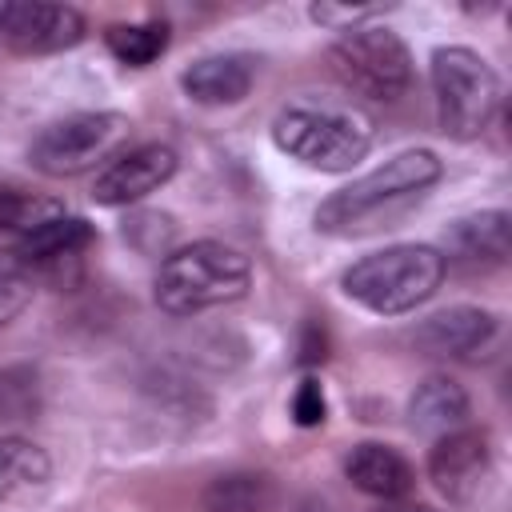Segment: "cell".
I'll list each match as a JSON object with an SVG mask.
<instances>
[{"label": "cell", "instance_id": "1", "mask_svg": "<svg viewBox=\"0 0 512 512\" xmlns=\"http://www.w3.org/2000/svg\"><path fill=\"white\" fill-rule=\"evenodd\" d=\"M440 172H444L440 156L428 152V148L396 152L380 168H372L360 180H352V184L336 188L332 196H324L312 220L328 236H360V232L388 228L412 204L424 200V192L440 180Z\"/></svg>", "mask_w": 512, "mask_h": 512}, {"label": "cell", "instance_id": "2", "mask_svg": "<svg viewBox=\"0 0 512 512\" xmlns=\"http://www.w3.org/2000/svg\"><path fill=\"white\" fill-rule=\"evenodd\" d=\"M444 280V252L432 244H392L384 252L360 256L344 268L340 288L348 300L376 316H400L436 296Z\"/></svg>", "mask_w": 512, "mask_h": 512}, {"label": "cell", "instance_id": "3", "mask_svg": "<svg viewBox=\"0 0 512 512\" xmlns=\"http://www.w3.org/2000/svg\"><path fill=\"white\" fill-rule=\"evenodd\" d=\"M248 284H252V268L236 248L216 240H196L164 256L156 272V304L168 316H192L240 300Z\"/></svg>", "mask_w": 512, "mask_h": 512}, {"label": "cell", "instance_id": "4", "mask_svg": "<svg viewBox=\"0 0 512 512\" xmlns=\"http://www.w3.org/2000/svg\"><path fill=\"white\" fill-rule=\"evenodd\" d=\"M272 144L316 172H348L372 148V128L348 108L292 104L272 120Z\"/></svg>", "mask_w": 512, "mask_h": 512}, {"label": "cell", "instance_id": "5", "mask_svg": "<svg viewBox=\"0 0 512 512\" xmlns=\"http://www.w3.org/2000/svg\"><path fill=\"white\" fill-rule=\"evenodd\" d=\"M432 92L440 128L452 140H476L500 108V76L480 52L460 44L432 52Z\"/></svg>", "mask_w": 512, "mask_h": 512}, {"label": "cell", "instance_id": "6", "mask_svg": "<svg viewBox=\"0 0 512 512\" xmlns=\"http://www.w3.org/2000/svg\"><path fill=\"white\" fill-rule=\"evenodd\" d=\"M332 72L344 88L368 100H400L412 88V52L392 28H348L328 48Z\"/></svg>", "mask_w": 512, "mask_h": 512}, {"label": "cell", "instance_id": "7", "mask_svg": "<svg viewBox=\"0 0 512 512\" xmlns=\"http://www.w3.org/2000/svg\"><path fill=\"white\" fill-rule=\"evenodd\" d=\"M128 132L120 112H76L40 128L28 144V160L44 176H80L96 160H104Z\"/></svg>", "mask_w": 512, "mask_h": 512}, {"label": "cell", "instance_id": "8", "mask_svg": "<svg viewBox=\"0 0 512 512\" xmlns=\"http://www.w3.org/2000/svg\"><path fill=\"white\" fill-rule=\"evenodd\" d=\"M84 16L72 4H36V0H4L0 4V40L20 56L60 52L80 44Z\"/></svg>", "mask_w": 512, "mask_h": 512}, {"label": "cell", "instance_id": "9", "mask_svg": "<svg viewBox=\"0 0 512 512\" xmlns=\"http://www.w3.org/2000/svg\"><path fill=\"white\" fill-rule=\"evenodd\" d=\"M488 472H492V448H488V432L480 428H456L440 436L436 448L428 452V476L436 492L448 496L452 504H468L484 488Z\"/></svg>", "mask_w": 512, "mask_h": 512}, {"label": "cell", "instance_id": "10", "mask_svg": "<svg viewBox=\"0 0 512 512\" xmlns=\"http://www.w3.org/2000/svg\"><path fill=\"white\" fill-rule=\"evenodd\" d=\"M172 172H176V152H172L168 144H140V148H128L124 156H116V160L96 176L92 200H96V204H108V208L136 204V200H144L148 192H156L160 184H168Z\"/></svg>", "mask_w": 512, "mask_h": 512}, {"label": "cell", "instance_id": "11", "mask_svg": "<svg viewBox=\"0 0 512 512\" xmlns=\"http://www.w3.org/2000/svg\"><path fill=\"white\" fill-rule=\"evenodd\" d=\"M496 336V316L488 308H472V304H456L444 308L436 316H428L412 340L420 352L428 356H472L480 352L488 340Z\"/></svg>", "mask_w": 512, "mask_h": 512}, {"label": "cell", "instance_id": "12", "mask_svg": "<svg viewBox=\"0 0 512 512\" xmlns=\"http://www.w3.org/2000/svg\"><path fill=\"white\" fill-rule=\"evenodd\" d=\"M256 64L244 52H216V56H200L180 72V88L188 100L196 104H240L252 88Z\"/></svg>", "mask_w": 512, "mask_h": 512}, {"label": "cell", "instance_id": "13", "mask_svg": "<svg viewBox=\"0 0 512 512\" xmlns=\"http://www.w3.org/2000/svg\"><path fill=\"white\" fill-rule=\"evenodd\" d=\"M444 248L452 260L472 264V268H500L512 252V220L508 212L492 208V212H472L448 224L444 232Z\"/></svg>", "mask_w": 512, "mask_h": 512}, {"label": "cell", "instance_id": "14", "mask_svg": "<svg viewBox=\"0 0 512 512\" xmlns=\"http://www.w3.org/2000/svg\"><path fill=\"white\" fill-rule=\"evenodd\" d=\"M344 476L364 492V496H376V500H400L412 492L416 484V472L412 464L388 448V444H376V440H364L348 452L344 460Z\"/></svg>", "mask_w": 512, "mask_h": 512}, {"label": "cell", "instance_id": "15", "mask_svg": "<svg viewBox=\"0 0 512 512\" xmlns=\"http://www.w3.org/2000/svg\"><path fill=\"white\" fill-rule=\"evenodd\" d=\"M468 420V392L452 376H428L408 400V424L424 436H448Z\"/></svg>", "mask_w": 512, "mask_h": 512}, {"label": "cell", "instance_id": "16", "mask_svg": "<svg viewBox=\"0 0 512 512\" xmlns=\"http://www.w3.org/2000/svg\"><path fill=\"white\" fill-rule=\"evenodd\" d=\"M92 244V224L84 216H68V212H56L48 216L44 224H36L32 232L20 236L16 244V260L24 268L32 264H52V260H64V256H76L80 248Z\"/></svg>", "mask_w": 512, "mask_h": 512}, {"label": "cell", "instance_id": "17", "mask_svg": "<svg viewBox=\"0 0 512 512\" xmlns=\"http://www.w3.org/2000/svg\"><path fill=\"white\" fill-rule=\"evenodd\" d=\"M276 484L264 472H224L204 488V512H272Z\"/></svg>", "mask_w": 512, "mask_h": 512}, {"label": "cell", "instance_id": "18", "mask_svg": "<svg viewBox=\"0 0 512 512\" xmlns=\"http://www.w3.org/2000/svg\"><path fill=\"white\" fill-rule=\"evenodd\" d=\"M48 476H52V460L40 444L20 436H0V504L12 500L16 492L40 488Z\"/></svg>", "mask_w": 512, "mask_h": 512}, {"label": "cell", "instance_id": "19", "mask_svg": "<svg viewBox=\"0 0 512 512\" xmlns=\"http://www.w3.org/2000/svg\"><path fill=\"white\" fill-rule=\"evenodd\" d=\"M104 44L116 60L132 64V68H144L152 64L156 56H164L168 48V24L164 20H140V24H112L104 32Z\"/></svg>", "mask_w": 512, "mask_h": 512}, {"label": "cell", "instance_id": "20", "mask_svg": "<svg viewBox=\"0 0 512 512\" xmlns=\"http://www.w3.org/2000/svg\"><path fill=\"white\" fill-rule=\"evenodd\" d=\"M60 208L52 200H32L28 192L0 184V232H32L36 224H44L48 216H56Z\"/></svg>", "mask_w": 512, "mask_h": 512}, {"label": "cell", "instance_id": "21", "mask_svg": "<svg viewBox=\"0 0 512 512\" xmlns=\"http://www.w3.org/2000/svg\"><path fill=\"white\" fill-rule=\"evenodd\" d=\"M36 280L16 256H0V328L12 324L28 304H32Z\"/></svg>", "mask_w": 512, "mask_h": 512}, {"label": "cell", "instance_id": "22", "mask_svg": "<svg viewBox=\"0 0 512 512\" xmlns=\"http://www.w3.org/2000/svg\"><path fill=\"white\" fill-rule=\"evenodd\" d=\"M324 416H328L324 388H320L312 376L300 380V388H296V396H292V420H296L300 428H316V424H324Z\"/></svg>", "mask_w": 512, "mask_h": 512}, {"label": "cell", "instance_id": "23", "mask_svg": "<svg viewBox=\"0 0 512 512\" xmlns=\"http://www.w3.org/2000/svg\"><path fill=\"white\" fill-rule=\"evenodd\" d=\"M328 356V336H324V324L308 320L304 324V340H300V364H320Z\"/></svg>", "mask_w": 512, "mask_h": 512}, {"label": "cell", "instance_id": "24", "mask_svg": "<svg viewBox=\"0 0 512 512\" xmlns=\"http://www.w3.org/2000/svg\"><path fill=\"white\" fill-rule=\"evenodd\" d=\"M380 512H432V508H380Z\"/></svg>", "mask_w": 512, "mask_h": 512}]
</instances>
